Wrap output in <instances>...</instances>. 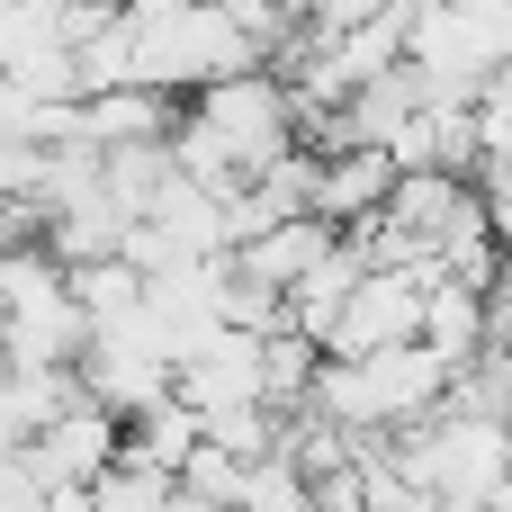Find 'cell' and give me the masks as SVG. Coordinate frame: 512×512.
Returning <instances> with one entry per match:
<instances>
[{"label":"cell","instance_id":"obj_3","mask_svg":"<svg viewBox=\"0 0 512 512\" xmlns=\"http://www.w3.org/2000/svg\"><path fill=\"white\" fill-rule=\"evenodd\" d=\"M180 117L216 144V162H225L234 180H261L270 162L306 153V144H297V99H288V81H279V72H234V81L198 90Z\"/></svg>","mask_w":512,"mask_h":512},{"label":"cell","instance_id":"obj_15","mask_svg":"<svg viewBox=\"0 0 512 512\" xmlns=\"http://www.w3.org/2000/svg\"><path fill=\"white\" fill-rule=\"evenodd\" d=\"M315 369H324V351H315V342L270 333V342H261V414L297 423V414H306V396H315Z\"/></svg>","mask_w":512,"mask_h":512},{"label":"cell","instance_id":"obj_18","mask_svg":"<svg viewBox=\"0 0 512 512\" xmlns=\"http://www.w3.org/2000/svg\"><path fill=\"white\" fill-rule=\"evenodd\" d=\"M504 423H512V414H504Z\"/></svg>","mask_w":512,"mask_h":512},{"label":"cell","instance_id":"obj_17","mask_svg":"<svg viewBox=\"0 0 512 512\" xmlns=\"http://www.w3.org/2000/svg\"><path fill=\"white\" fill-rule=\"evenodd\" d=\"M468 126H477V153H504V162H512V63L486 81V90H477Z\"/></svg>","mask_w":512,"mask_h":512},{"label":"cell","instance_id":"obj_13","mask_svg":"<svg viewBox=\"0 0 512 512\" xmlns=\"http://www.w3.org/2000/svg\"><path fill=\"white\" fill-rule=\"evenodd\" d=\"M198 441H207V423L171 396V405H153V414H135V423H126L117 459H126V468H153V477H171V486H180V468H189V450H198Z\"/></svg>","mask_w":512,"mask_h":512},{"label":"cell","instance_id":"obj_5","mask_svg":"<svg viewBox=\"0 0 512 512\" xmlns=\"http://www.w3.org/2000/svg\"><path fill=\"white\" fill-rule=\"evenodd\" d=\"M423 288H432V270H369V279L351 288V306H342L324 360H378V351L423 342Z\"/></svg>","mask_w":512,"mask_h":512},{"label":"cell","instance_id":"obj_4","mask_svg":"<svg viewBox=\"0 0 512 512\" xmlns=\"http://www.w3.org/2000/svg\"><path fill=\"white\" fill-rule=\"evenodd\" d=\"M81 396L99 405V414H117V423H135V414H153V405H171V378H180V360H171V342L135 315V324H117V333H90V351H81Z\"/></svg>","mask_w":512,"mask_h":512},{"label":"cell","instance_id":"obj_7","mask_svg":"<svg viewBox=\"0 0 512 512\" xmlns=\"http://www.w3.org/2000/svg\"><path fill=\"white\" fill-rule=\"evenodd\" d=\"M171 396H180L198 423H216V414H252V405H261V342H252V333H216V342H198V351L180 360Z\"/></svg>","mask_w":512,"mask_h":512},{"label":"cell","instance_id":"obj_14","mask_svg":"<svg viewBox=\"0 0 512 512\" xmlns=\"http://www.w3.org/2000/svg\"><path fill=\"white\" fill-rule=\"evenodd\" d=\"M63 279H72V306H81L90 333H117V324L144 315V270L135 261H99V270H63Z\"/></svg>","mask_w":512,"mask_h":512},{"label":"cell","instance_id":"obj_1","mask_svg":"<svg viewBox=\"0 0 512 512\" xmlns=\"http://www.w3.org/2000/svg\"><path fill=\"white\" fill-rule=\"evenodd\" d=\"M117 45H126V90H153V99H180V90L198 99L234 72H261L234 9H117Z\"/></svg>","mask_w":512,"mask_h":512},{"label":"cell","instance_id":"obj_9","mask_svg":"<svg viewBox=\"0 0 512 512\" xmlns=\"http://www.w3.org/2000/svg\"><path fill=\"white\" fill-rule=\"evenodd\" d=\"M333 243H342V234H333V225H315V216H297V225H270V234H252V243L234 252V279L288 306V297H297V288H306V279L333 261Z\"/></svg>","mask_w":512,"mask_h":512},{"label":"cell","instance_id":"obj_16","mask_svg":"<svg viewBox=\"0 0 512 512\" xmlns=\"http://www.w3.org/2000/svg\"><path fill=\"white\" fill-rule=\"evenodd\" d=\"M90 504H99V512H162V504H171V477H153V468H126V459H117V468L90 486Z\"/></svg>","mask_w":512,"mask_h":512},{"label":"cell","instance_id":"obj_11","mask_svg":"<svg viewBox=\"0 0 512 512\" xmlns=\"http://www.w3.org/2000/svg\"><path fill=\"white\" fill-rule=\"evenodd\" d=\"M423 351H432L450 378H468V369L495 351V297H477V288H459V279H432V288H423Z\"/></svg>","mask_w":512,"mask_h":512},{"label":"cell","instance_id":"obj_12","mask_svg":"<svg viewBox=\"0 0 512 512\" xmlns=\"http://www.w3.org/2000/svg\"><path fill=\"white\" fill-rule=\"evenodd\" d=\"M360 279H369V252H360V243H351V234H342V243H333V261H324V270H315V279H306V288H297V297H288V333H297V342H315V351H324V342H333V324H342V306H351V288H360Z\"/></svg>","mask_w":512,"mask_h":512},{"label":"cell","instance_id":"obj_8","mask_svg":"<svg viewBox=\"0 0 512 512\" xmlns=\"http://www.w3.org/2000/svg\"><path fill=\"white\" fill-rule=\"evenodd\" d=\"M387 198H396L387 153H369V144H351V153H315V225H333V234H369V225L387 216Z\"/></svg>","mask_w":512,"mask_h":512},{"label":"cell","instance_id":"obj_10","mask_svg":"<svg viewBox=\"0 0 512 512\" xmlns=\"http://www.w3.org/2000/svg\"><path fill=\"white\" fill-rule=\"evenodd\" d=\"M171 126H180V99H153V90H99L72 108L81 153H144V144H171Z\"/></svg>","mask_w":512,"mask_h":512},{"label":"cell","instance_id":"obj_6","mask_svg":"<svg viewBox=\"0 0 512 512\" xmlns=\"http://www.w3.org/2000/svg\"><path fill=\"white\" fill-rule=\"evenodd\" d=\"M117 441H126V423L99 414V405L81 396L72 414H54V423L27 441V477H36L45 495H63V486H99V477L117 468Z\"/></svg>","mask_w":512,"mask_h":512},{"label":"cell","instance_id":"obj_2","mask_svg":"<svg viewBox=\"0 0 512 512\" xmlns=\"http://www.w3.org/2000/svg\"><path fill=\"white\" fill-rule=\"evenodd\" d=\"M90 324L72 306L63 261L36 252H0V369H81Z\"/></svg>","mask_w":512,"mask_h":512}]
</instances>
